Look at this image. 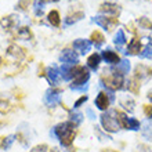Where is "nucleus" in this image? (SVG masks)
<instances>
[{
	"label": "nucleus",
	"mask_w": 152,
	"mask_h": 152,
	"mask_svg": "<svg viewBox=\"0 0 152 152\" xmlns=\"http://www.w3.org/2000/svg\"><path fill=\"white\" fill-rule=\"evenodd\" d=\"M75 127L76 124L73 122H64V123L57 124L53 130H54L56 137L60 140L61 144L64 147H69L72 144L73 137H75Z\"/></svg>",
	"instance_id": "obj_1"
},
{
	"label": "nucleus",
	"mask_w": 152,
	"mask_h": 152,
	"mask_svg": "<svg viewBox=\"0 0 152 152\" xmlns=\"http://www.w3.org/2000/svg\"><path fill=\"white\" fill-rule=\"evenodd\" d=\"M102 83L107 88H109L111 91H115L118 88H122L123 84V75L120 72H118L116 69H104L102 72Z\"/></svg>",
	"instance_id": "obj_2"
},
{
	"label": "nucleus",
	"mask_w": 152,
	"mask_h": 152,
	"mask_svg": "<svg viewBox=\"0 0 152 152\" xmlns=\"http://www.w3.org/2000/svg\"><path fill=\"white\" fill-rule=\"evenodd\" d=\"M101 124L104 127L105 132L108 133H115L120 129L119 120H118V111L111 109L108 112H105L101 115Z\"/></svg>",
	"instance_id": "obj_3"
},
{
	"label": "nucleus",
	"mask_w": 152,
	"mask_h": 152,
	"mask_svg": "<svg viewBox=\"0 0 152 152\" xmlns=\"http://www.w3.org/2000/svg\"><path fill=\"white\" fill-rule=\"evenodd\" d=\"M72 77H73V83L71 86H80V84L87 83L90 73H88L87 68H84L82 65H75L72 68Z\"/></svg>",
	"instance_id": "obj_4"
},
{
	"label": "nucleus",
	"mask_w": 152,
	"mask_h": 152,
	"mask_svg": "<svg viewBox=\"0 0 152 152\" xmlns=\"http://www.w3.org/2000/svg\"><path fill=\"white\" fill-rule=\"evenodd\" d=\"M93 21L97 25H100V26H102L104 29H108V31H111V28L118 25V22H119L118 18H115V17H107V15H97L93 18Z\"/></svg>",
	"instance_id": "obj_5"
},
{
	"label": "nucleus",
	"mask_w": 152,
	"mask_h": 152,
	"mask_svg": "<svg viewBox=\"0 0 152 152\" xmlns=\"http://www.w3.org/2000/svg\"><path fill=\"white\" fill-rule=\"evenodd\" d=\"M60 60H61V62H64V64L75 65L76 62H77V54H76L73 50L65 48V50H62V53H61Z\"/></svg>",
	"instance_id": "obj_6"
},
{
	"label": "nucleus",
	"mask_w": 152,
	"mask_h": 152,
	"mask_svg": "<svg viewBox=\"0 0 152 152\" xmlns=\"http://www.w3.org/2000/svg\"><path fill=\"white\" fill-rule=\"evenodd\" d=\"M44 101L46 104L50 105V107H54V105H58L61 104V97H60V93L54 90V88H48L46 91V97H44Z\"/></svg>",
	"instance_id": "obj_7"
},
{
	"label": "nucleus",
	"mask_w": 152,
	"mask_h": 152,
	"mask_svg": "<svg viewBox=\"0 0 152 152\" xmlns=\"http://www.w3.org/2000/svg\"><path fill=\"white\" fill-rule=\"evenodd\" d=\"M46 76H47V79L50 83L56 84L57 82L61 79V71L58 69V66H57L56 64H53L51 66H48V68L46 69Z\"/></svg>",
	"instance_id": "obj_8"
},
{
	"label": "nucleus",
	"mask_w": 152,
	"mask_h": 152,
	"mask_svg": "<svg viewBox=\"0 0 152 152\" xmlns=\"http://www.w3.org/2000/svg\"><path fill=\"white\" fill-rule=\"evenodd\" d=\"M91 42L90 40H86V39H76L73 42V48L77 50L80 54H86L87 51H90V48H91Z\"/></svg>",
	"instance_id": "obj_9"
},
{
	"label": "nucleus",
	"mask_w": 152,
	"mask_h": 152,
	"mask_svg": "<svg viewBox=\"0 0 152 152\" xmlns=\"http://www.w3.org/2000/svg\"><path fill=\"white\" fill-rule=\"evenodd\" d=\"M109 102H111V100H109L108 94H107V93H104V91H101L100 94L97 96V98H96V105H97V108L101 109V111H105V109H108Z\"/></svg>",
	"instance_id": "obj_10"
},
{
	"label": "nucleus",
	"mask_w": 152,
	"mask_h": 152,
	"mask_svg": "<svg viewBox=\"0 0 152 152\" xmlns=\"http://www.w3.org/2000/svg\"><path fill=\"white\" fill-rule=\"evenodd\" d=\"M18 22H20V17L14 15V14H12V15H6L0 20V25H1L4 29L12 28V26H15Z\"/></svg>",
	"instance_id": "obj_11"
},
{
	"label": "nucleus",
	"mask_w": 152,
	"mask_h": 152,
	"mask_svg": "<svg viewBox=\"0 0 152 152\" xmlns=\"http://www.w3.org/2000/svg\"><path fill=\"white\" fill-rule=\"evenodd\" d=\"M7 54H10V56L17 58V60H22L25 57V50L21 48L20 46H17V44H10L7 47Z\"/></svg>",
	"instance_id": "obj_12"
},
{
	"label": "nucleus",
	"mask_w": 152,
	"mask_h": 152,
	"mask_svg": "<svg viewBox=\"0 0 152 152\" xmlns=\"http://www.w3.org/2000/svg\"><path fill=\"white\" fill-rule=\"evenodd\" d=\"M141 51V42L137 37L130 40V43L127 46V51L126 54H130V56H137V54H140Z\"/></svg>",
	"instance_id": "obj_13"
},
{
	"label": "nucleus",
	"mask_w": 152,
	"mask_h": 152,
	"mask_svg": "<svg viewBox=\"0 0 152 152\" xmlns=\"http://www.w3.org/2000/svg\"><path fill=\"white\" fill-rule=\"evenodd\" d=\"M141 133L144 138H147L148 141H152V120L147 119L141 123Z\"/></svg>",
	"instance_id": "obj_14"
},
{
	"label": "nucleus",
	"mask_w": 152,
	"mask_h": 152,
	"mask_svg": "<svg viewBox=\"0 0 152 152\" xmlns=\"http://www.w3.org/2000/svg\"><path fill=\"white\" fill-rule=\"evenodd\" d=\"M101 57L104 58L108 64H119L120 62V58L119 56L116 54L115 51H112V50H105V51H102V54H101Z\"/></svg>",
	"instance_id": "obj_15"
},
{
	"label": "nucleus",
	"mask_w": 152,
	"mask_h": 152,
	"mask_svg": "<svg viewBox=\"0 0 152 152\" xmlns=\"http://www.w3.org/2000/svg\"><path fill=\"white\" fill-rule=\"evenodd\" d=\"M100 11L104 12V14H113L115 15V14L120 12V7L113 3H104L100 6Z\"/></svg>",
	"instance_id": "obj_16"
},
{
	"label": "nucleus",
	"mask_w": 152,
	"mask_h": 152,
	"mask_svg": "<svg viewBox=\"0 0 152 152\" xmlns=\"http://www.w3.org/2000/svg\"><path fill=\"white\" fill-rule=\"evenodd\" d=\"M152 75V71L148 68V66H145V65H137L136 66V77L138 79H142V77H147V76Z\"/></svg>",
	"instance_id": "obj_17"
},
{
	"label": "nucleus",
	"mask_w": 152,
	"mask_h": 152,
	"mask_svg": "<svg viewBox=\"0 0 152 152\" xmlns=\"http://www.w3.org/2000/svg\"><path fill=\"white\" fill-rule=\"evenodd\" d=\"M100 62H101V56H100V54H97V53L91 54V56L87 58V65H88V68L94 69V71L98 68Z\"/></svg>",
	"instance_id": "obj_18"
},
{
	"label": "nucleus",
	"mask_w": 152,
	"mask_h": 152,
	"mask_svg": "<svg viewBox=\"0 0 152 152\" xmlns=\"http://www.w3.org/2000/svg\"><path fill=\"white\" fill-rule=\"evenodd\" d=\"M47 20H48V22H50L53 26H60V24H61L60 12L57 11V10H51V11L48 12Z\"/></svg>",
	"instance_id": "obj_19"
},
{
	"label": "nucleus",
	"mask_w": 152,
	"mask_h": 152,
	"mask_svg": "<svg viewBox=\"0 0 152 152\" xmlns=\"http://www.w3.org/2000/svg\"><path fill=\"white\" fill-rule=\"evenodd\" d=\"M129 91H132L133 94H138V91H140V79L138 77H136V76H133L132 79L129 80Z\"/></svg>",
	"instance_id": "obj_20"
},
{
	"label": "nucleus",
	"mask_w": 152,
	"mask_h": 152,
	"mask_svg": "<svg viewBox=\"0 0 152 152\" xmlns=\"http://www.w3.org/2000/svg\"><path fill=\"white\" fill-rule=\"evenodd\" d=\"M120 105L124 107V109H127L129 112H133V111H134V101L129 96H123L120 98Z\"/></svg>",
	"instance_id": "obj_21"
},
{
	"label": "nucleus",
	"mask_w": 152,
	"mask_h": 152,
	"mask_svg": "<svg viewBox=\"0 0 152 152\" xmlns=\"http://www.w3.org/2000/svg\"><path fill=\"white\" fill-rule=\"evenodd\" d=\"M83 17H84V12H82V11L73 12V14H71V15H68L66 18H65V24L72 25V24H75V22H77V21H80Z\"/></svg>",
	"instance_id": "obj_22"
},
{
	"label": "nucleus",
	"mask_w": 152,
	"mask_h": 152,
	"mask_svg": "<svg viewBox=\"0 0 152 152\" xmlns=\"http://www.w3.org/2000/svg\"><path fill=\"white\" fill-rule=\"evenodd\" d=\"M90 40H91V43H94L97 47H98V46H101V44L105 42V37H104V35H102L100 31H94V32L91 33Z\"/></svg>",
	"instance_id": "obj_23"
},
{
	"label": "nucleus",
	"mask_w": 152,
	"mask_h": 152,
	"mask_svg": "<svg viewBox=\"0 0 152 152\" xmlns=\"http://www.w3.org/2000/svg\"><path fill=\"white\" fill-rule=\"evenodd\" d=\"M72 65H68V64H62L61 66V76H62V79L65 80H69L72 79Z\"/></svg>",
	"instance_id": "obj_24"
},
{
	"label": "nucleus",
	"mask_w": 152,
	"mask_h": 152,
	"mask_svg": "<svg viewBox=\"0 0 152 152\" xmlns=\"http://www.w3.org/2000/svg\"><path fill=\"white\" fill-rule=\"evenodd\" d=\"M18 37L22 40H29L32 37V32H31V29L28 26H22V28H18V32H17Z\"/></svg>",
	"instance_id": "obj_25"
},
{
	"label": "nucleus",
	"mask_w": 152,
	"mask_h": 152,
	"mask_svg": "<svg viewBox=\"0 0 152 152\" xmlns=\"http://www.w3.org/2000/svg\"><path fill=\"white\" fill-rule=\"evenodd\" d=\"M116 71L118 72H120L122 75H124V73H129V71H130V62H129L127 60H122L118 64V68H116Z\"/></svg>",
	"instance_id": "obj_26"
},
{
	"label": "nucleus",
	"mask_w": 152,
	"mask_h": 152,
	"mask_svg": "<svg viewBox=\"0 0 152 152\" xmlns=\"http://www.w3.org/2000/svg\"><path fill=\"white\" fill-rule=\"evenodd\" d=\"M33 11L37 17H42L44 12V4L42 0H35L33 1Z\"/></svg>",
	"instance_id": "obj_27"
},
{
	"label": "nucleus",
	"mask_w": 152,
	"mask_h": 152,
	"mask_svg": "<svg viewBox=\"0 0 152 152\" xmlns=\"http://www.w3.org/2000/svg\"><path fill=\"white\" fill-rule=\"evenodd\" d=\"M113 42H115L116 46H123L126 43V36H124V32L122 29H119L118 32H116L115 37H113Z\"/></svg>",
	"instance_id": "obj_28"
},
{
	"label": "nucleus",
	"mask_w": 152,
	"mask_h": 152,
	"mask_svg": "<svg viewBox=\"0 0 152 152\" xmlns=\"http://www.w3.org/2000/svg\"><path fill=\"white\" fill-rule=\"evenodd\" d=\"M69 118H71V122H73V123L77 126V124H80L82 123V120H83V113L77 112V111H71Z\"/></svg>",
	"instance_id": "obj_29"
},
{
	"label": "nucleus",
	"mask_w": 152,
	"mask_h": 152,
	"mask_svg": "<svg viewBox=\"0 0 152 152\" xmlns=\"http://www.w3.org/2000/svg\"><path fill=\"white\" fill-rule=\"evenodd\" d=\"M138 25H140V28H142V29H148V31L152 29V22L147 17H140V18H138Z\"/></svg>",
	"instance_id": "obj_30"
},
{
	"label": "nucleus",
	"mask_w": 152,
	"mask_h": 152,
	"mask_svg": "<svg viewBox=\"0 0 152 152\" xmlns=\"http://www.w3.org/2000/svg\"><path fill=\"white\" fill-rule=\"evenodd\" d=\"M118 120H119V124H120V127H124V129H127V124H129V118L126 115H124L123 112H118Z\"/></svg>",
	"instance_id": "obj_31"
},
{
	"label": "nucleus",
	"mask_w": 152,
	"mask_h": 152,
	"mask_svg": "<svg viewBox=\"0 0 152 152\" xmlns=\"http://www.w3.org/2000/svg\"><path fill=\"white\" fill-rule=\"evenodd\" d=\"M141 127L140 122L137 119H134V118H129V124H127V129H130V130H138V129Z\"/></svg>",
	"instance_id": "obj_32"
},
{
	"label": "nucleus",
	"mask_w": 152,
	"mask_h": 152,
	"mask_svg": "<svg viewBox=\"0 0 152 152\" xmlns=\"http://www.w3.org/2000/svg\"><path fill=\"white\" fill-rule=\"evenodd\" d=\"M140 56L141 58H151L152 57V46L151 44H147L144 47V50L140 53Z\"/></svg>",
	"instance_id": "obj_33"
},
{
	"label": "nucleus",
	"mask_w": 152,
	"mask_h": 152,
	"mask_svg": "<svg viewBox=\"0 0 152 152\" xmlns=\"http://www.w3.org/2000/svg\"><path fill=\"white\" fill-rule=\"evenodd\" d=\"M10 109H11V107H10V104H8L7 101H6V100H0V113L6 115Z\"/></svg>",
	"instance_id": "obj_34"
},
{
	"label": "nucleus",
	"mask_w": 152,
	"mask_h": 152,
	"mask_svg": "<svg viewBox=\"0 0 152 152\" xmlns=\"http://www.w3.org/2000/svg\"><path fill=\"white\" fill-rule=\"evenodd\" d=\"M14 138H15V136H8V137H6L3 140V148H10L11 147V144L14 142Z\"/></svg>",
	"instance_id": "obj_35"
},
{
	"label": "nucleus",
	"mask_w": 152,
	"mask_h": 152,
	"mask_svg": "<svg viewBox=\"0 0 152 152\" xmlns=\"http://www.w3.org/2000/svg\"><path fill=\"white\" fill-rule=\"evenodd\" d=\"M32 3V0H18V4H17V8H21V10H26L29 7V4Z\"/></svg>",
	"instance_id": "obj_36"
},
{
	"label": "nucleus",
	"mask_w": 152,
	"mask_h": 152,
	"mask_svg": "<svg viewBox=\"0 0 152 152\" xmlns=\"http://www.w3.org/2000/svg\"><path fill=\"white\" fill-rule=\"evenodd\" d=\"M71 88L72 90H75V91H86L88 88V84H80V86H71Z\"/></svg>",
	"instance_id": "obj_37"
},
{
	"label": "nucleus",
	"mask_w": 152,
	"mask_h": 152,
	"mask_svg": "<svg viewBox=\"0 0 152 152\" xmlns=\"http://www.w3.org/2000/svg\"><path fill=\"white\" fill-rule=\"evenodd\" d=\"M47 145H44V144H42V145H37V147H35V148L32 149L31 152H47Z\"/></svg>",
	"instance_id": "obj_38"
},
{
	"label": "nucleus",
	"mask_w": 152,
	"mask_h": 152,
	"mask_svg": "<svg viewBox=\"0 0 152 152\" xmlns=\"http://www.w3.org/2000/svg\"><path fill=\"white\" fill-rule=\"evenodd\" d=\"M87 100H88V97H87V96H82V97L79 98V100H77V101L75 102V108H79L80 105L84 104V102H86Z\"/></svg>",
	"instance_id": "obj_39"
},
{
	"label": "nucleus",
	"mask_w": 152,
	"mask_h": 152,
	"mask_svg": "<svg viewBox=\"0 0 152 152\" xmlns=\"http://www.w3.org/2000/svg\"><path fill=\"white\" fill-rule=\"evenodd\" d=\"M144 113L148 119H151L152 118V107L151 105H144Z\"/></svg>",
	"instance_id": "obj_40"
},
{
	"label": "nucleus",
	"mask_w": 152,
	"mask_h": 152,
	"mask_svg": "<svg viewBox=\"0 0 152 152\" xmlns=\"http://www.w3.org/2000/svg\"><path fill=\"white\" fill-rule=\"evenodd\" d=\"M86 112H87V115H88V118H90V119H91V120H96L97 116H96V113L93 112L91 108H87V111H86Z\"/></svg>",
	"instance_id": "obj_41"
},
{
	"label": "nucleus",
	"mask_w": 152,
	"mask_h": 152,
	"mask_svg": "<svg viewBox=\"0 0 152 152\" xmlns=\"http://www.w3.org/2000/svg\"><path fill=\"white\" fill-rule=\"evenodd\" d=\"M148 98H149V100H151V102H152V90L148 93Z\"/></svg>",
	"instance_id": "obj_42"
},
{
	"label": "nucleus",
	"mask_w": 152,
	"mask_h": 152,
	"mask_svg": "<svg viewBox=\"0 0 152 152\" xmlns=\"http://www.w3.org/2000/svg\"><path fill=\"white\" fill-rule=\"evenodd\" d=\"M104 152H116V151H112V149H105Z\"/></svg>",
	"instance_id": "obj_43"
},
{
	"label": "nucleus",
	"mask_w": 152,
	"mask_h": 152,
	"mask_svg": "<svg viewBox=\"0 0 152 152\" xmlns=\"http://www.w3.org/2000/svg\"><path fill=\"white\" fill-rule=\"evenodd\" d=\"M42 1H58V0H42Z\"/></svg>",
	"instance_id": "obj_44"
},
{
	"label": "nucleus",
	"mask_w": 152,
	"mask_h": 152,
	"mask_svg": "<svg viewBox=\"0 0 152 152\" xmlns=\"http://www.w3.org/2000/svg\"><path fill=\"white\" fill-rule=\"evenodd\" d=\"M0 147H3V140L0 138Z\"/></svg>",
	"instance_id": "obj_45"
},
{
	"label": "nucleus",
	"mask_w": 152,
	"mask_h": 152,
	"mask_svg": "<svg viewBox=\"0 0 152 152\" xmlns=\"http://www.w3.org/2000/svg\"><path fill=\"white\" fill-rule=\"evenodd\" d=\"M0 65H1V57H0Z\"/></svg>",
	"instance_id": "obj_46"
},
{
	"label": "nucleus",
	"mask_w": 152,
	"mask_h": 152,
	"mask_svg": "<svg viewBox=\"0 0 152 152\" xmlns=\"http://www.w3.org/2000/svg\"><path fill=\"white\" fill-rule=\"evenodd\" d=\"M111 1H113V0H111Z\"/></svg>",
	"instance_id": "obj_47"
}]
</instances>
